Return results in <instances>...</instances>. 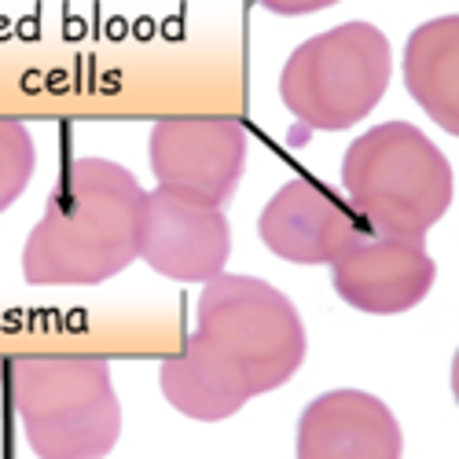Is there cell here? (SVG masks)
I'll list each match as a JSON object with an SVG mask.
<instances>
[{"label": "cell", "mask_w": 459, "mask_h": 459, "mask_svg": "<svg viewBox=\"0 0 459 459\" xmlns=\"http://www.w3.org/2000/svg\"><path fill=\"white\" fill-rule=\"evenodd\" d=\"M309 334L294 301L257 276H213L203 283L195 331L162 360V397L187 419L221 423L247 401L298 375Z\"/></svg>", "instance_id": "6da1fadb"}, {"label": "cell", "mask_w": 459, "mask_h": 459, "mask_svg": "<svg viewBox=\"0 0 459 459\" xmlns=\"http://www.w3.org/2000/svg\"><path fill=\"white\" fill-rule=\"evenodd\" d=\"M140 180L110 159H74L22 247L33 287H96L126 273L140 243Z\"/></svg>", "instance_id": "7a4b0ae2"}, {"label": "cell", "mask_w": 459, "mask_h": 459, "mask_svg": "<svg viewBox=\"0 0 459 459\" xmlns=\"http://www.w3.org/2000/svg\"><path fill=\"white\" fill-rule=\"evenodd\" d=\"M342 184L368 232L397 239H427L455 195L445 151L411 122L357 136L342 159Z\"/></svg>", "instance_id": "3957f363"}, {"label": "cell", "mask_w": 459, "mask_h": 459, "mask_svg": "<svg viewBox=\"0 0 459 459\" xmlns=\"http://www.w3.org/2000/svg\"><path fill=\"white\" fill-rule=\"evenodd\" d=\"M12 397L41 459H103L122 437V404L100 357H19Z\"/></svg>", "instance_id": "277c9868"}, {"label": "cell", "mask_w": 459, "mask_h": 459, "mask_svg": "<svg viewBox=\"0 0 459 459\" xmlns=\"http://www.w3.org/2000/svg\"><path fill=\"white\" fill-rule=\"evenodd\" d=\"M394 52L371 22H342L290 52L280 100L305 129L342 133L378 107L390 89Z\"/></svg>", "instance_id": "5b68a950"}, {"label": "cell", "mask_w": 459, "mask_h": 459, "mask_svg": "<svg viewBox=\"0 0 459 459\" xmlns=\"http://www.w3.org/2000/svg\"><path fill=\"white\" fill-rule=\"evenodd\" d=\"M250 140L236 118H162L151 126L147 162L159 187L224 206L236 195Z\"/></svg>", "instance_id": "8992f818"}, {"label": "cell", "mask_w": 459, "mask_h": 459, "mask_svg": "<svg viewBox=\"0 0 459 459\" xmlns=\"http://www.w3.org/2000/svg\"><path fill=\"white\" fill-rule=\"evenodd\" d=\"M232 254V224L224 206L191 199L184 191H143L136 257L177 283H206L224 273Z\"/></svg>", "instance_id": "52a82bcc"}, {"label": "cell", "mask_w": 459, "mask_h": 459, "mask_svg": "<svg viewBox=\"0 0 459 459\" xmlns=\"http://www.w3.org/2000/svg\"><path fill=\"white\" fill-rule=\"evenodd\" d=\"M437 264L427 250V239H397L360 232L357 243L331 261L334 294L371 316H397L415 309L430 294Z\"/></svg>", "instance_id": "ba28073f"}, {"label": "cell", "mask_w": 459, "mask_h": 459, "mask_svg": "<svg viewBox=\"0 0 459 459\" xmlns=\"http://www.w3.org/2000/svg\"><path fill=\"white\" fill-rule=\"evenodd\" d=\"M261 243L290 264H331L364 232L360 217L316 180H287L264 203Z\"/></svg>", "instance_id": "9c48e42d"}, {"label": "cell", "mask_w": 459, "mask_h": 459, "mask_svg": "<svg viewBox=\"0 0 459 459\" xmlns=\"http://www.w3.org/2000/svg\"><path fill=\"white\" fill-rule=\"evenodd\" d=\"M397 415L364 390L320 394L298 419V459H401Z\"/></svg>", "instance_id": "30bf717a"}, {"label": "cell", "mask_w": 459, "mask_h": 459, "mask_svg": "<svg viewBox=\"0 0 459 459\" xmlns=\"http://www.w3.org/2000/svg\"><path fill=\"white\" fill-rule=\"evenodd\" d=\"M404 85L445 133H459V15L415 26L404 45Z\"/></svg>", "instance_id": "8fae6325"}, {"label": "cell", "mask_w": 459, "mask_h": 459, "mask_svg": "<svg viewBox=\"0 0 459 459\" xmlns=\"http://www.w3.org/2000/svg\"><path fill=\"white\" fill-rule=\"evenodd\" d=\"M33 166H37V151L30 129L15 118H0V213L12 203H19L33 177Z\"/></svg>", "instance_id": "7c38bea8"}, {"label": "cell", "mask_w": 459, "mask_h": 459, "mask_svg": "<svg viewBox=\"0 0 459 459\" xmlns=\"http://www.w3.org/2000/svg\"><path fill=\"white\" fill-rule=\"evenodd\" d=\"M257 8L273 12V15H313V12H324V8H334L342 0H254Z\"/></svg>", "instance_id": "4fadbf2b"}]
</instances>
